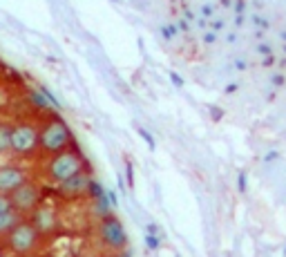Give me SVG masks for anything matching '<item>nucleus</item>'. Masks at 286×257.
Instances as JSON below:
<instances>
[{"instance_id":"obj_16","label":"nucleus","mask_w":286,"mask_h":257,"mask_svg":"<svg viewBox=\"0 0 286 257\" xmlns=\"http://www.w3.org/2000/svg\"><path fill=\"white\" fill-rule=\"evenodd\" d=\"M268 83H271L273 90H282L286 85V74L284 72H273L271 76H268Z\"/></svg>"},{"instance_id":"obj_39","label":"nucleus","mask_w":286,"mask_h":257,"mask_svg":"<svg viewBox=\"0 0 286 257\" xmlns=\"http://www.w3.org/2000/svg\"><path fill=\"white\" fill-rule=\"evenodd\" d=\"M280 38H282V45H286V27L280 30Z\"/></svg>"},{"instance_id":"obj_14","label":"nucleus","mask_w":286,"mask_h":257,"mask_svg":"<svg viewBox=\"0 0 286 257\" xmlns=\"http://www.w3.org/2000/svg\"><path fill=\"white\" fill-rule=\"evenodd\" d=\"M199 18H204V20H213L217 18V5H213V2H204V5L199 7Z\"/></svg>"},{"instance_id":"obj_42","label":"nucleus","mask_w":286,"mask_h":257,"mask_svg":"<svg viewBox=\"0 0 286 257\" xmlns=\"http://www.w3.org/2000/svg\"><path fill=\"white\" fill-rule=\"evenodd\" d=\"M284 257H286V242H284Z\"/></svg>"},{"instance_id":"obj_18","label":"nucleus","mask_w":286,"mask_h":257,"mask_svg":"<svg viewBox=\"0 0 286 257\" xmlns=\"http://www.w3.org/2000/svg\"><path fill=\"white\" fill-rule=\"evenodd\" d=\"M105 194H107V188L98 179H94L92 190H90V199H98V197H105Z\"/></svg>"},{"instance_id":"obj_34","label":"nucleus","mask_w":286,"mask_h":257,"mask_svg":"<svg viewBox=\"0 0 286 257\" xmlns=\"http://www.w3.org/2000/svg\"><path fill=\"white\" fill-rule=\"evenodd\" d=\"M244 23H246V16H235V20H233L235 30H242V27H244Z\"/></svg>"},{"instance_id":"obj_23","label":"nucleus","mask_w":286,"mask_h":257,"mask_svg":"<svg viewBox=\"0 0 286 257\" xmlns=\"http://www.w3.org/2000/svg\"><path fill=\"white\" fill-rule=\"evenodd\" d=\"M237 190L242 194L248 193V172H246V170H242V172L237 175Z\"/></svg>"},{"instance_id":"obj_31","label":"nucleus","mask_w":286,"mask_h":257,"mask_svg":"<svg viewBox=\"0 0 286 257\" xmlns=\"http://www.w3.org/2000/svg\"><path fill=\"white\" fill-rule=\"evenodd\" d=\"M233 5H235V0H219L217 2V7H222L226 11H233Z\"/></svg>"},{"instance_id":"obj_20","label":"nucleus","mask_w":286,"mask_h":257,"mask_svg":"<svg viewBox=\"0 0 286 257\" xmlns=\"http://www.w3.org/2000/svg\"><path fill=\"white\" fill-rule=\"evenodd\" d=\"M255 52H257V56H259V59H266V56H273V54H275V49H273L268 43H257L255 45Z\"/></svg>"},{"instance_id":"obj_3","label":"nucleus","mask_w":286,"mask_h":257,"mask_svg":"<svg viewBox=\"0 0 286 257\" xmlns=\"http://www.w3.org/2000/svg\"><path fill=\"white\" fill-rule=\"evenodd\" d=\"M43 239L45 237L36 230L34 224L25 217L2 242H5L7 253H9L11 257H34L36 253L40 251Z\"/></svg>"},{"instance_id":"obj_11","label":"nucleus","mask_w":286,"mask_h":257,"mask_svg":"<svg viewBox=\"0 0 286 257\" xmlns=\"http://www.w3.org/2000/svg\"><path fill=\"white\" fill-rule=\"evenodd\" d=\"M25 217H20L16 210H7V213H0V239H5L7 235L23 222Z\"/></svg>"},{"instance_id":"obj_30","label":"nucleus","mask_w":286,"mask_h":257,"mask_svg":"<svg viewBox=\"0 0 286 257\" xmlns=\"http://www.w3.org/2000/svg\"><path fill=\"white\" fill-rule=\"evenodd\" d=\"M107 199H110L112 208L117 210V208H119V197H117V193H114V190H107Z\"/></svg>"},{"instance_id":"obj_27","label":"nucleus","mask_w":286,"mask_h":257,"mask_svg":"<svg viewBox=\"0 0 286 257\" xmlns=\"http://www.w3.org/2000/svg\"><path fill=\"white\" fill-rule=\"evenodd\" d=\"M7 210H14L11 199H9V194H0V213H7Z\"/></svg>"},{"instance_id":"obj_33","label":"nucleus","mask_w":286,"mask_h":257,"mask_svg":"<svg viewBox=\"0 0 286 257\" xmlns=\"http://www.w3.org/2000/svg\"><path fill=\"white\" fill-rule=\"evenodd\" d=\"M277 159H280V152H275V150L266 152V157H264V161H266V163H271V161H277Z\"/></svg>"},{"instance_id":"obj_1","label":"nucleus","mask_w":286,"mask_h":257,"mask_svg":"<svg viewBox=\"0 0 286 257\" xmlns=\"http://www.w3.org/2000/svg\"><path fill=\"white\" fill-rule=\"evenodd\" d=\"M85 170H90L88 159H85V155L74 146V148H69V150L59 152V155L47 157L43 163V177L47 184L59 186V184H65L67 179H72V177L85 172Z\"/></svg>"},{"instance_id":"obj_28","label":"nucleus","mask_w":286,"mask_h":257,"mask_svg":"<svg viewBox=\"0 0 286 257\" xmlns=\"http://www.w3.org/2000/svg\"><path fill=\"white\" fill-rule=\"evenodd\" d=\"M275 61H277V56H275V54H273V56H266V59H259V67L271 69L273 65H275Z\"/></svg>"},{"instance_id":"obj_10","label":"nucleus","mask_w":286,"mask_h":257,"mask_svg":"<svg viewBox=\"0 0 286 257\" xmlns=\"http://www.w3.org/2000/svg\"><path fill=\"white\" fill-rule=\"evenodd\" d=\"M11 132L14 123L0 119V157H11Z\"/></svg>"},{"instance_id":"obj_32","label":"nucleus","mask_w":286,"mask_h":257,"mask_svg":"<svg viewBox=\"0 0 286 257\" xmlns=\"http://www.w3.org/2000/svg\"><path fill=\"white\" fill-rule=\"evenodd\" d=\"M168 76L172 78V83H175L177 88H184V78H181V76H179V74H177V72H170Z\"/></svg>"},{"instance_id":"obj_35","label":"nucleus","mask_w":286,"mask_h":257,"mask_svg":"<svg viewBox=\"0 0 286 257\" xmlns=\"http://www.w3.org/2000/svg\"><path fill=\"white\" fill-rule=\"evenodd\" d=\"M146 233L148 235H159V226H157V224H148V226H146Z\"/></svg>"},{"instance_id":"obj_43","label":"nucleus","mask_w":286,"mask_h":257,"mask_svg":"<svg viewBox=\"0 0 286 257\" xmlns=\"http://www.w3.org/2000/svg\"><path fill=\"white\" fill-rule=\"evenodd\" d=\"M177 257H179V255H177Z\"/></svg>"},{"instance_id":"obj_40","label":"nucleus","mask_w":286,"mask_h":257,"mask_svg":"<svg viewBox=\"0 0 286 257\" xmlns=\"http://www.w3.org/2000/svg\"><path fill=\"white\" fill-rule=\"evenodd\" d=\"M114 257H132V255H130V251H123V253H117Z\"/></svg>"},{"instance_id":"obj_26","label":"nucleus","mask_w":286,"mask_h":257,"mask_svg":"<svg viewBox=\"0 0 286 257\" xmlns=\"http://www.w3.org/2000/svg\"><path fill=\"white\" fill-rule=\"evenodd\" d=\"M126 177H127V188H134V168H132L130 161H126Z\"/></svg>"},{"instance_id":"obj_4","label":"nucleus","mask_w":286,"mask_h":257,"mask_svg":"<svg viewBox=\"0 0 286 257\" xmlns=\"http://www.w3.org/2000/svg\"><path fill=\"white\" fill-rule=\"evenodd\" d=\"M40 128L34 121H16L11 132V157L25 161L38 155Z\"/></svg>"},{"instance_id":"obj_2","label":"nucleus","mask_w":286,"mask_h":257,"mask_svg":"<svg viewBox=\"0 0 286 257\" xmlns=\"http://www.w3.org/2000/svg\"><path fill=\"white\" fill-rule=\"evenodd\" d=\"M38 128H40L38 155H43L45 159L76 146V139H74L72 128L67 126V121H65L61 114H52V117H47Z\"/></svg>"},{"instance_id":"obj_8","label":"nucleus","mask_w":286,"mask_h":257,"mask_svg":"<svg viewBox=\"0 0 286 257\" xmlns=\"http://www.w3.org/2000/svg\"><path fill=\"white\" fill-rule=\"evenodd\" d=\"M30 179H32V170L27 165L16 163V161L2 163L0 165V194H11Z\"/></svg>"},{"instance_id":"obj_24","label":"nucleus","mask_w":286,"mask_h":257,"mask_svg":"<svg viewBox=\"0 0 286 257\" xmlns=\"http://www.w3.org/2000/svg\"><path fill=\"white\" fill-rule=\"evenodd\" d=\"M233 14L235 16H246L248 14V0H235Z\"/></svg>"},{"instance_id":"obj_21","label":"nucleus","mask_w":286,"mask_h":257,"mask_svg":"<svg viewBox=\"0 0 286 257\" xmlns=\"http://www.w3.org/2000/svg\"><path fill=\"white\" fill-rule=\"evenodd\" d=\"M217 40H219V34H215V32H210V30L201 32V43H204L206 47H213Z\"/></svg>"},{"instance_id":"obj_37","label":"nucleus","mask_w":286,"mask_h":257,"mask_svg":"<svg viewBox=\"0 0 286 257\" xmlns=\"http://www.w3.org/2000/svg\"><path fill=\"white\" fill-rule=\"evenodd\" d=\"M226 40H228V43H235V40H237V30H233V32H230V34L226 36Z\"/></svg>"},{"instance_id":"obj_13","label":"nucleus","mask_w":286,"mask_h":257,"mask_svg":"<svg viewBox=\"0 0 286 257\" xmlns=\"http://www.w3.org/2000/svg\"><path fill=\"white\" fill-rule=\"evenodd\" d=\"M159 34H161V38H163L165 43H172L181 32H179V27H177L175 23H165V25H161V27H159Z\"/></svg>"},{"instance_id":"obj_5","label":"nucleus","mask_w":286,"mask_h":257,"mask_svg":"<svg viewBox=\"0 0 286 257\" xmlns=\"http://www.w3.org/2000/svg\"><path fill=\"white\" fill-rule=\"evenodd\" d=\"M96 233H98V242H101L103 248H107L112 255L127 251V242H130V239H127V230L117 215L96 222Z\"/></svg>"},{"instance_id":"obj_12","label":"nucleus","mask_w":286,"mask_h":257,"mask_svg":"<svg viewBox=\"0 0 286 257\" xmlns=\"http://www.w3.org/2000/svg\"><path fill=\"white\" fill-rule=\"evenodd\" d=\"M92 215L96 217V222L112 217V215H117V213H114V208H112V204H110V199H107V194H105V197L92 199Z\"/></svg>"},{"instance_id":"obj_25","label":"nucleus","mask_w":286,"mask_h":257,"mask_svg":"<svg viewBox=\"0 0 286 257\" xmlns=\"http://www.w3.org/2000/svg\"><path fill=\"white\" fill-rule=\"evenodd\" d=\"M175 25L179 27L181 34H190V32H192V23H190V20H186L184 16H179V18L175 20Z\"/></svg>"},{"instance_id":"obj_6","label":"nucleus","mask_w":286,"mask_h":257,"mask_svg":"<svg viewBox=\"0 0 286 257\" xmlns=\"http://www.w3.org/2000/svg\"><path fill=\"white\" fill-rule=\"evenodd\" d=\"M11 206L14 210L20 215V217H30L40 204H45V188L38 184V181L30 179L27 184H23L18 190L9 194Z\"/></svg>"},{"instance_id":"obj_29","label":"nucleus","mask_w":286,"mask_h":257,"mask_svg":"<svg viewBox=\"0 0 286 257\" xmlns=\"http://www.w3.org/2000/svg\"><path fill=\"white\" fill-rule=\"evenodd\" d=\"M235 72H246V69H248V61L246 59H237V61H235Z\"/></svg>"},{"instance_id":"obj_15","label":"nucleus","mask_w":286,"mask_h":257,"mask_svg":"<svg viewBox=\"0 0 286 257\" xmlns=\"http://www.w3.org/2000/svg\"><path fill=\"white\" fill-rule=\"evenodd\" d=\"M251 23H253V27L255 30H259V32H268L271 30V23H268V18L266 16H262V14H251Z\"/></svg>"},{"instance_id":"obj_19","label":"nucleus","mask_w":286,"mask_h":257,"mask_svg":"<svg viewBox=\"0 0 286 257\" xmlns=\"http://www.w3.org/2000/svg\"><path fill=\"white\" fill-rule=\"evenodd\" d=\"M146 248L148 251H152V253H157L161 248V237L159 235H148L146 233Z\"/></svg>"},{"instance_id":"obj_17","label":"nucleus","mask_w":286,"mask_h":257,"mask_svg":"<svg viewBox=\"0 0 286 257\" xmlns=\"http://www.w3.org/2000/svg\"><path fill=\"white\" fill-rule=\"evenodd\" d=\"M134 130H136V132H139V134H141V139L146 141V146L150 148V150H155V148H157V143H155V136H152L150 132H148V130H146V128H143V126H134Z\"/></svg>"},{"instance_id":"obj_22","label":"nucleus","mask_w":286,"mask_h":257,"mask_svg":"<svg viewBox=\"0 0 286 257\" xmlns=\"http://www.w3.org/2000/svg\"><path fill=\"white\" fill-rule=\"evenodd\" d=\"M226 27H228V25H226V20H223V18H213V20H210V25H208V30L215 32V34L226 32Z\"/></svg>"},{"instance_id":"obj_41","label":"nucleus","mask_w":286,"mask_h":257,"mask_svg":"<svg viewBox=\"0 0 286 257\" xmlns=\"http://www.w3.org/2000/svg\"><path fill=\"white\" fill-rule=\"evenodd\" d=\"M282 52H284V54H286V45H282Z\"/></svg>"},{"instance_id":"obj_38","label":"nucleus","mask_w":286,"mask_h":257,"mask_svg":"<svg viewBox=\"0 0 286 257\" xmlns=\"http://www.w3.org/2000/svg\"><path fill=\"white\" fill-rule=\"evenodd\" d=\"M0 257H7V246L2 239H0Z\"/></svg>"},{"instance_id":"obj_36","label":"nucleus","mask_w":286,"mask_h":257,"mask_svg":"<svg viewBox=\"0 0 286 257\" xmlns=\"http://www.w3.org/2000/svg\"><path fill=\"white\" fill-rule=\"evenodd\" d=\"M239 88H242V83H230V85H228V88H226V94H233V92H237Z\"/></svg>"},{"instance_id":"obj_9","label":"nucleus","mask_w":286,"mask_h":257,"mask_svg":"<svg viewBox=\"0 0 286 257\" xmlns=\"http://www.w3.org/2000/svg\"><path fill=\"white\" fill-rule=\"evenodd\" d=\"M27 219L34 224L36 230H38L43 237H52V235H56L61 230V226H63V224H61V217H59V210L54 208V206H49V204H40Z\"/></svg>"},{"instance_id":"obj_7","label":"nucleus","mask_w":286,"mask_h":257,"mask_svg":"<svg viewBox=\"0 0 286 257\" xmlns=\"http://www.w3.org/2000/svg\"><path fill=\"white\" fill-rule=\"evenodd\" d=\"M94 179H96V177L92 175V170H85L81 175L67 179L65 184L54 186V190H56V194H59L61 199H65V201H81V199H90V190H92Z\"/></svg>"}]
</instances>
